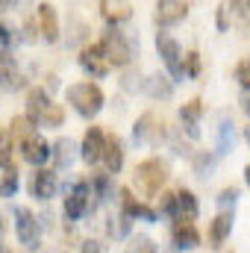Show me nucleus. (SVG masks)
Returning a JSON list of instances; mask_svg holds the SVG:
<instances>
[{
	"mask_svg": "<svg viewBox=\"0 0 250 253\" xmlns=\"http://www.w3.org/2000/svg\"><path fill=\"white\" fill-rule=\"evenodd\" d=\"M91 197H94V191L88 186V180H80L65 197V218L68 221H80L91 209Z\"/></svg>",
	"mask_w": 250,
	"mask_h": 253,
	"instance_id": "39448f33",
	"label": "nucleus"
},
{
	"mask_svg": "<svg viewBox=\"0 0 250 253\" xmlns=\"http://www.w3.org/2000/svg\"><path fill=\"white\" fill-rule=\"evenodd\" d=\"M245 138H248V141H250V124L245 126Z\"/></svg>",
	"mask_w": 250,
	"mask_h": 253,
	"instance_id": "a19ab883",
	"label": "nucleus"
},
{
	"mask_svg": "<svg viewBox=\"0 0 250 253\" xmlns=\"http://www.w3.org/2000/svg\"><path fill=\"white\" fill-rule=\"evenodd\" d=\"M100 47H103L109 65H115V68H126V65L132 62V56H135L132 42L126 39L124 33H118V30H109V33L100 39Z\"/></svg>",
	"mask_w": 250,
	"mask_h": 253,
	"instance_id": "7ed1b4c3",
	"label": "nucleus"
},
{
	"mask_svg": "<svg viewBox=\"0 0 250 253\" xmlns=\"http://www.w3.org/2000/svg\"><path fill=\"white\" fill-rule=\"evenodd\" d=\"M156 50H159L165 68L171 71V77L180 80V77H183V56H186L183 47H180V42H177L174 36H168V33H159V36H156Z\"/></svg>",
	"mask_w": 250,
	"mask_h": 253,
	"instance_id": "20e7f679",
	"label": "nucleus"
},
{
	"mask_svg": "<svg viewBox=\"0 0 250 253\" xmlns=\"http://www.w3.org/2000/svg\"><path fill=\"white\" fill-rule=\"evenodd\" d=\"M15 230H18V239L27 251L39 248V218L30 209H15Z\"/></svg>",
	"mask_w": 250,
	"mask_h": 253,
	"instance_id": "423d86ee",
	"label": "nucleus"
},
{
	"mask_svg": "<svg viewBox=\"0 0 250 253\" xmlns=\"http://www.w3.org/2000/svg\"><path fill=\"white\" fill-rule=\"evenodd\" d=\"M15 189H18V171H15V165L9 162V165H6V174H3V180H0V194H3V197H12Z\"/></svg>",
	"mask_w": 250,
	"mask_h": 253,
	"instance_id": "a878e982",
	"label": "nucleus"
},
{
	"mask_svg": "<svg viewBox=\"0 0 250 253\" xmlns=\"http://www.w3.org/2000/svg\"><path fill=\"white\" fill-rule=\"evenodd\" d=\"M236 80L242 83V88H250V59L236 65Z\"/></svg>",
	"mask_w": 250,
	"mask_h": 253,
	"instance_id": "2f4dec72",
	"label": "nucleus"
},
{
	"mask_svg": "<svg viewBox=\"0 0 250 253\" xmlns=\"http://www.w3.org/2000/svg\"><path fill=\"white\" fill-rule=\"evenodd\" d=\"M47 106H50L47 91H44V88H30V94H27V118L36 126H39V118H42V112H44Z\"/></svg>",
	"mask_w": 250,
	"mask_h": 253,
	"instance_id": "6ab92c4d",
	"label": "nucleus"
},
{
	"mask_svg": "<svg viewBox=\"0 0 250 253\" xmlns=\"http://www.w3.org/2000/svg\"><path fill=\"white\" fill-rule=\"evenodd\" d=\"M65 97H68V103L83 115V118H94L100 109H103V91H100V85L97 83H91V80H83V83H74V85H68L65 88Z\"/></svg>",
	"mask_w": 250,
	"mask_h": 253,
	"instance_id": "f257e3e1",
	"label": "nucleus"
},
{
	"mask_svg": "<svg viewBox=\"0 0 250 253\" xmlns=\"http://www.w3.org/2000/svg\"><path fill=\"white\" fill-rule=\"evenodd\" d=\"M100 15H103L106 24L118 27V24L129 21V15H132V3H129V0H100Z\"/></svg>",
	"mask_w": 250,
	"mask_h": 253,
	"instance_id": "2eb2a0df",
	"label": "nucleus"
},
{
	"mask_svg": "<svg viewBox=\"0 0 250 253\" xmlns=\"http://www.w3.org/2000/svg\"><path fill=\"white\" fill-rule=\"evenodd\" d=\"M171 239H174V245L183 248V251L200 245V233H197L194 221H188V218H177V221H174V227H171Z\"/></svg>",
	"mask_w": 250,
	"mask_h": 253,
	"instance_id": "ddd939ff",
	"label": "nucleus"
},
{
	"mask_svg": "<svg viewBox=\"0 0 250 253\" xmlns=\"http://www.w3.org/2000/svg\"><path fill=\"white\" fill-rule=\"evenodd\" d=\"M39 33L47 44H56L59 42V15H56V6L53 3H39Z\"/></svg>",
	"mask_w": 250,
	"mask_h": 253,
	"instance_id": "1a4fd4ad",
	"label": "nucleus"
},
{
	"mask_svg": "<svg viewBox=\"0 0 250 253\" xmlns=\"http://www.w3.org/2000/svg\"><path fill=\"white\" fill-rule=\"evenodd\" d=\"M188 15L186 0H156V24L159 27H174Z\"/></svg>",
	"mask_w": 250,
	"mask_h": 253,
	"instance_id": "f8f14e48",
	"label": "nucleus"
},
{
	"mask_svg": "<svg viewBox=\"0 0 250 253\" xmlns=\"http://www.w3.org/2000/svg\"><path fill=\"white\" fill-rule=\"evenodd\" d=\"M159 209H162V212H168V215H177V194H171V191H162Z\"/></svg>",
	"mask_w": 250,
	"mask_h": 253,
	"instance_id": "7c9ffc66",
	"label": "nucleus"
},
{
	"mask_svg": "<svg viewBox=\"0 0 250 253\" xmlns=\"http://www.w3.org/2000/svg\"><path fill=\"white\" fill-rule=\"evenodd\" d=\"M74 144L68 141V138H62V141H56V150H50V156H56V165L59 168H65V165H71V159H74Z\"/></svg>",
	"mask_w": 250,
	"mask_h": 253,
	"instance_id": "bb28decb",
	"label": "nucleus"
},
{
	"mask_svg": "<svg viewBox=\"0 0 250 253\" xmlns=\"http://www.w3.org/2000/svg\"><path fill=\"white\" fill-rule=\"evenodd\" d=\"M230 230H233V212H221V215H215V221L209 224V248H221L224 242H227V236H230Z\"/></svg>",
	"mask_w": 250,
	"mask_h": 253,
	"instance_id": "a211bd4d",
	"label": "nucleus"
},
{
	"mask_svg": "<svg viewBox=\"0 0 250 253\" xmlns=\"http://www.w3.org/2000/svg\"><path fill=\"white\" fill-rule=\"evenodd\" d=\"M0 253H9V251H6V248H3V245H0Z\"/></svg>",
	"mask_w": 250,
	"mask_h": 253,
	"instance_id": "37998d69",
	"label": "nucleus"
},
{
	"mask_svg": "<svg viewBox=\"0 0 250 253\" xmlns=\"http://www.w3.org/2000/svg\"><path fill=\"white\" fill-rule=\"evenodd\" d=\"M33 132H36V124H33L27 115H15V118H12V124H9V138H12V141L21 144V141L30 138Z\"/></svg>",
	"mask_w": 250,
	"mask_h": 253,
	"instance_id": "4be33fe9",
	"label": "nucleus"
},
{
	"mask_svg": "<svg viewBox=\"0 0 250 253\" xmlns=\"http://www.w3.org/2000/svg\"><path fill=\"white\" fill-rule=\"evenodd\" d=\"M0 236H3V218H0Z\"/></svg>",
	"mask_w": 250,
	"mask_h": 253,
	"instance_id": "79ce46f5",
	"label": "nucleus"
},
{
	"mask_svg": "<svg viewBox=\"0 0 250 253\" xmlns=\"http://www.w3.org/2000/svg\"><path fill=\"white\" fill-rule=\"evenodd\" d=\"M126 253H159V248L150 236H132L126 245Z\"/></svg>",
	"mask_w": 250,
	"mask_h": 253,
	"instance_id": "393cba45",
	"label": "nucleus"
},
{
	"mask_svg": "<svg viewBox=\"0 0 250 253\" xmlns=\"http://www.w3.org/2000/svg\"><path fill=\"white\" fill-rule=\"evenodd\" d=\"M183 74L186 77H200V53L197 50H191L183 56Z\"/></svg>",
	"mask_w": 250,
	"mask_h": 253,
	"instance_id": "cd10ccee",
	"label": "nucleus"
},
{
	"mask_svg": "<svg viewBox=\"0 0 250 253\" xmlns=\"http://www.w3.org/2000/svg\"><path fill=\"white\" fill-rule=\"evenodd\" d=\"M171 91H174V85L165 77H153V83H150V94L153 97H171Z\"/></svg>",
	"mask_w": 250,
	"mask_h": 253,
	"instance_id": "c85d7f7f",
	"label": "nucleus"
},
{
	"mask_svg": "<svg viewBox=\"0 0 250 253\" xmlns=\"http://www.w3.org/2000/svg\"><path fill=\"white\" fill-rule=\"evenodd\" d=\"M224 253H233V251H224Z\"/></svg>",
	"mask_w": 250,
	"mask_h": 253,
	"instance_id": "c03bdc74",
	"label": "nucleus"
},
{
	"mask_svg": "<svg viewBox=\"0 0 250 253\" xmlns=\"http://www.w3.org/2000/svg\"><path fill=\"white\" fill-rule=\"evenodd\" d=\"M132 183H135V189L141 197H156L162 186L168 183V162H162V159H144V162H138L135 165V174H132Z\"/></svg>",
	"mask_w": 250,
	"mask_h": 253,
	"instance_id": "f03ea898",
	"label": "nucleus"
},
{
	"mask_svg": "<svg viewBox=\"0 0 250 253\" xmlns=\"http://www.w3.org/2000/svg\"><path fill=\"white\" fill-rule=\"evenodd\" d=\"M80 65H83V71L91 74V77H106L109 68H112L109 59H106V53H103V47H100V42L83 47V53H80Z\"/></svg>",
	"mask_w": 250,
	"mask_h": 253,
	"instance_id": "0eeeda50",
	"label": "nucleus"
},
{
	"mask_svg": "<svg viewBox=\"0 0 250 253\" xmlns=\"http://www.w3.org/2000/svg\"><path fill=\"white\" fill-rule=\"evenodd\" d=\"M103 144H106V129L103 126H88L85 135H83V159L88 165H97L103 159Z\"/></svg>",
	"mask_w": 250,
	"mask_h": 253,
	"instance_id": "6e6552de",
	"label": "nucleus"
},
{
	"mask_svg": "<svg viewBox=\"0 0 250 253\" xmlns=\"http://www.w3.org/2000/svg\"><path fill=\"white\" fill-rule=\"evenodd\" d=\"M65 121V109L59 103H50L44 112H42V118H39V126H62Z\"/></svg>",
	"mask_w": 250,
	"mask_h": 253,
	"instance_id": "b1692460",
	"label": "nucleus"
},
{
	"mask_svg": "<svg viewBox=\"0 0 250 253\" xmlns=\"http://www.w3.org/2000/svg\"><path fill=\"white\" fill-rule=\"evenodd\" d=\"M12 162V138H9V129H0V165H9Z\"/></svg>",
	"mask_w": 250,
	"mask_h": 253,
	"instance_id": "c756f323",
	"label": "nucleus"
},
{
	"mask_svg": "<svg viewBox=\"0 0 250 253\" xmlns=\"http://www.w3.org/2000/svg\"><path fill=\"white\" fill-rule=\"evenodd\" d=\"M83 253H103V245L88 239V242H83Z\"/></svg>",
	"mask_w": 250,
	"mask_h": 253,
	"instance_id": "f704fd0d",
	"label": "nucleus"
},
{
	"mask_svg": "<svg viewBox=\"0 0 250 253\" xmlns=\"http://www.w3.org/2000/svg\"><path fill=\"white\" fill-rule=\"evenodd\" d=\"M21 85H24V80H21V71H18L15 59L9 53H0V88L3 91H18Z\"/></svg>",
	"mask_w": 250,
	"mask_h": 253,
	"instance_id": "f3484780",
	"label": "nucleus"
},
{
	"mask_svg": "<svg viewBox=\"0 0 250 253\" xmlns=\"http://www.w3.org/2000/svg\"><path fill=\"white\" fill-rule=\"evenodd\" d=\"M21 159L30 162V165H44L50 159V144L44 141V135L33 132L30 138H24L21 141Z\"/></svg>",
	"mask_w": 250,
	"mask_h": 253,
	"instance_id": "9d476101",
	"label": "nucleus"
},
{
	"mask_svg": "<svg viewBox=\"0 0 250 253\" xmlns=\"http://www.w3.org/2000/svg\"><path fill=\"white\" fill-rule=\"evenodd\" d=\"M59 189V177H56V171H47V168H39L36 174H33V180H30V194L36 197V200H50L53 194Z\"/></svg>",
	"mask_w": 250,
	"mask_h": 253,
	"instance_id": "9b49d317",
	"label": "nucleus"
},
{
	"mask_svg": "<svg viewBox=\"0 0 250 253\" xmlns=\"http://www.w3.org/2000/svg\"><path fill=\"white\" fill-rule=\"evenodd\" d=\"M9 42V30L3 27V21H0V44H6Z\"/></svg>",
	"mask_w": 250,
	"mask_h": 253,
	"instance_id": "4c0bfd02",
	"label": "nucleus"
},
{
	"mask_svg": "<svg viewBox=\"0 0 250 253\" xmlns=\"http://www.w3.org/2000/svg\"><path fill=\"white\" fill-rule=\"evenodd\" d=\"M239 100H242V109L250 115V88H242V97Z\"/></svg>",
	"mask_w": 250,
	"mask_h": 253,
	"instance_id": "e433bc0d",
	"label": "nucleus"
},
{
	"mask_svg": "<svg viewBox=\"0 0 250 253\" xmlns=\"http://www.w3.org/2000/svg\"><path fill=\"white\" fill-rule=\"evenodd\" d=\"M236 197H239V189H224L221 191V203H230V200L236 203Z\"/></svg>",
	"mask_w": 250,
	"mask_h": 253,
	"instance_id": "c9c22d12",
	"label": "nucleus"
},
{
	"mask_svg": "<svg viewBox=\"0 0 250 253\" xmlns=\"http://www.w3.org/2000/svg\"><path fill=\"white\" fill-rule=\"evenodd\" d=\"M159 138V126H156V115L153 112H144L135 124V141H153Z\"/></svg>",
	"mask_w": 250,
	"mask_h": 253,
	"instance_id": "412c9836",
	"label": "nucleus"
},
{
	"mask_svg": "<svg viewBox=\"0 0 250 253\" xmlns=\"http://www.w3.org/2000/svg\"><path fill=\"white\" fill-rule=\"evenodd\" d=\"M218 30H221V33L230 30V9H227V6H218Z\"/></svg>",
	"mask_w": 250,
	"mask_h": 253,
	"instance_id": "72a5a7b5",
	"label": "nucleus"
},
{
	"mask_svg": "<svg viewBox=\"0 0 250 253\" xmlns=\"http://www.w3.org/2000/svg\"><path fill=\"white\" fill-rule=\"evenodd\" d=\"M12 6H18V0H0V9H12Z\"/></svg>",
	"mask_w": 250,
	"mask_h": 253,
	"instance_id": "58836bf2",
	"label": "nucleus"
},
{
	"mask_svg": "<svg viewBox=\"0 0 250 253\" xmlns=\"http://www.w3.org/2000/svg\"><path fill=\"white\" fill-rule=\"evenodd\" d=\"M103 162H106V174H118L124 168V144L115 132H106V144H103Z\"/></svg>",
	"mask_w": 250,
	"mask_h": 253,
	"instance_id": "4468645a",
	"label": "nucleus"
},
{
	"mask_svg": "<svg viewBox=\"0 0 250 253\" xmlns=\"http://www.w3.org/2000/svg\"><path fill=\"white\" fill-rule=\"evenodd\" d=\"M180 115H183V121L188 124V132H191V135H197V129H194V124H197V118L203 115V100H200V97L188 100L186 106L180 109Z\"/></svg>",
	"mask_w": 250,
	"mask_h": 253,
	"instance_id": "5701e85b",
	"label": "nucleus"
},
{
	"mask_svg": "<svg viewBox=\"0 0 250 253\" xmlns=\"http://www.w3.org/2000/svg\"><path fill=\"white\" fill-rule=\"evenodd\" d=\"M245 180H248V186H250V165L245 168Z\"/></svg>",
	"mask_w": 250,
	"mask_h": 253,
	"instance_id": "ea45409f",
	"label": "nucleus"
},
{
	"mask_svg": "<svg viewBox=\"0 0 250 253\" xmlns=\"http://www.w3.org/2000/svg\"><path fill=\"white\" fill-rule=\"evenodd\" d=\"M121 209H124L126 218H144V221H156V212L144 203V200H138L135 194L129 189H121Z\"/></svg>",
	"mask_w": 250,
	"mask_h": 253,
	"instance_id": "dca6fc26",
	"label": "nucleus"
},
{
	"mask_svg": "<svg viewBox=\"0 0 250 253\" xmlns=\"http://www.w3.org/2000/svg\"><path fill=\"white\" fill-rule=\"evenodd\" d=\"M197 212H200L197 197H194L188 189L177 191V218H188V221H194V218H197Z\"/></svg>",
	"mask_w": 250,
	"mask_h": 253,
	"instance_id": "aec40b11",
	"label": "nucleus"
},
{
	"mask_svg": "<svg viewBox=\"0 0 250 253\" xmlns=\"http://www.w3.org/2000/svg\"><path fill=\"white\" fill-rule=\"evenodd\" d=\"M227 6H230V12H233V15H239V18L250 12V0H230Z\"/></svg>",
	"mask_w": 250,
	"mask_h": 253,
	"instance_id": "473e14b6",
	"label": "nucleus"
}]
</instances>
